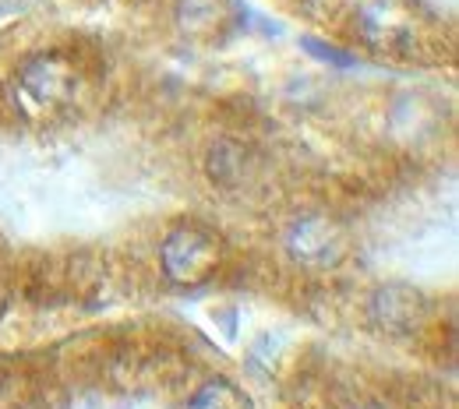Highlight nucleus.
Instances as JSON below:
<instances>
[{
  "mask_svg": "<svg viewBox=\"0 0 459 409\" xmlns=\"http://www.w3.org/2000/svg\"><path fill=\"white\" fill-rule=\"evenodd\" d=\"M191 409H251V406H247V399H244L233 385L212 381V385H205V388L195 396Z\"/></svg>",
  "mask_w": 459,
  "mask_h": 409,
  "instance_id": "obj_5",
  "label": "nucleus"
},
{
  "mask_svg": "<svg viewBox=\"0 0 459 409\" xmlns=\"http://www.w3.org/2000/svg\"><path fill=\"white\" fill-rule=\"evenodd\" d=\"M22 85L39 103H67L78 89V74L60 54H50V57H36L25 64Z\"/></svg>",
  "mask_w": 459,
  "mask_h": 409,
  "instance_id": "obj_3",
  "label": "nucleus"
},
{
  "mask_svg": "<svg viewBox=\"0 0 459 409\" xmlns=\"http://www.w3.org/2000/svg\"><path fill=\"white\" fill-rule=\"evenodd\" d=\"M304 47L315 54V57H322V60H333V64H340V67H350L353 60L343 57V54H336L333 47H325V43H318V39H304Z\"/></svg>",
  "mask_w": 459,
  "mask_h": 409,
  "instance_id": "obj_6",
  "label": "nucleus"
},
{
  "mask_svg": "<svg viewBox=\"0 0 459 409\" xmlns=\"http://www.w3.org/2000/svg\"><path fill=\"white\" fill-rule=\"evenodd\" d=\"M223 261V243L220 236L209 234L205 226H177L163 243V268L173 283L180 286H198L205 283Z\"/></svg>",
  "mask_w": 459,
  "mask_h": 409,
  "instance_id": "obj_1",
  "label": "nucleus"
},
{
  "mask_svg": "<svg viewBox=\"0 0 459 409\" xmlns=\"http://www.w3.org/2000/svg\"><path fill=\"white\" fill-rule=\"evenodd\" d=\"M290 251L304 261V265H336L343 258V243L336 230L325 219H307L300 223L290 236Z\"/></svg>",
  "mask_w": 459,
  "mask_h": 409,
  "instance_id": "obj_4",
  "label": "nucleus"
},
{
  "mask_svg": "<svg viewBox=\"0 0 459 409\" xmlns=\"http://www.w3.org/2000/svg\"><path fill=\"white\" fill-rule=\"evenodd\" d=\"M360 36L378 50H403L413 39V21L400 0H368L360 7Z\"/></svg>",
  "mask_w": 459,
  "mask_h": 409,
  "instance_id": "obj_2",
  "label": "nucleus"
}]
</instances>
